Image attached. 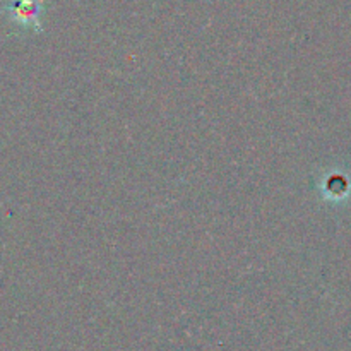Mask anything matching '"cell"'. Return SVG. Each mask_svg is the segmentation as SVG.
Returning a JSON list of instances; mask_svg holds the SVG:
<instances>
[{"instance_id": "6da1fadb", "label": "cell", "mask_w": 351, "mask_h": 351, "mask_svg": "<svg viewBox=\"0 0 351 351\" xmlns=\"http://www.w3.org/2000/svg\"><path fill=\"white\" fill-rule=\"evenodd\" d=\"M5 10L14 23L24 27H38L43 3L41 0H10Z\"/></svg>"}]
</instances>
